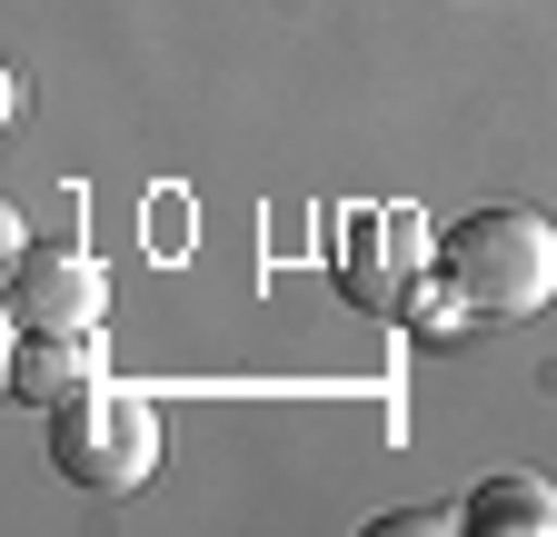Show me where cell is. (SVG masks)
Returning <instances> with one entry per match:
<instances>
[{
  "label": "cell",
  "mask_w": 557,
  "mask_h": 537,
  "mask_svg": "<svg viewBox=\"0 0 557 537\" xmlns=\"http://www.w3.org/2000/svg\"><path fill=\"white\" fill-rule=\"evenodd\" d=\"M438 289L468 319H537L557 299V229L537 210H468L438 229Z\"/></svg>",
  "instance_id": "obj_1"
},
{
  "label": "cell",
  "mask_w": 557,
  "mask_h": 537,
  "mask_svg": "<svg viewBox=\"0 0 557 537\" xmlns=\"http://www.w3.org/2000/svg\"><path fill=\"white\" fill-rule=\"evenodd\" d=\"M50 467L70 488H90V498H129V488H150V467H160V409L150 398H129V388H81V398H60L50 409Z\"/></svg>",
  "instance_id": "obj_2"
},
{
  "label": "cell",
  "mask_w": 557,
  "mask_h": 537,
  "mask_svg": "<svg viewBox=\"0 0 557 537\" xmlns=\"http://www.w3.org/2000/svg\"><path fill=\"white\" fill-rule=\"evenodd\" d=\"M458 527H498V537H557V488L508 467V478H478L458 498Z\"/></svg>",
  "instance_id": "obj_5"
},
{
  "label": "cell",
  "mask_w": 557,
  "mask_h": 537,
  "mask_svg": "<svg viewBox=\"0 0 557 537\" xmlns=\"http://www.w3.org/2000/svg\"><path fill=\"white\" fill-rule=\"evenodd\" d=\"M100 259L90 249H70V239H30L11 259V328H100Z\"/></svg>",
  "instance_id": "obj_3"
},
{
  "label": "cell",
  "mask_w": 557,
  "mask_h": 537,
  "mask_svg": "<svg viewBox=\"0 0 557 537\" xmlns=\"http://www.w3.org/2000/svg\"><path fill=\"white\" fill-rule=\"evenodd\" d=\"M100 378H110L100 328H21V349H11V398L21 409H60V398H81Z\"/></svg>",
  "instance_id": "obj_4"
}]
</instances>
